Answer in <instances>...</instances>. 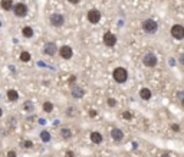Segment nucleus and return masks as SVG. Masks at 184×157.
<instances>
[{
    "instance_id": "nucleus-1",
    "label": "nucleus",
    "mask_w": 184,
    "mask_h": 157,
    "mask_svg": "<svg viewBox=\"0 0 184 157\" xmlns=\"http://www.w3.org/2000/svg\"><path fill=\"white\" fill-rule=\"evenodd\" d=\"M112 77L114 79L118 82V84H122V82H125L127 78H128V72H127V69L125 68H115L114 69V72H112Z\"/></svg>"
},
{
    "instance_id": "nucleus-2",
    "label": "nucleus",
    "mask_w": 184,
    "mask_h": 157,
    "mask_svg": "<svg viewBox=\"0 0 184 157\" xmlns=\"http://www.w3.org/2000/svg\"><path fill=\"white\" fill-rule=\"evenodd\" d=\"M142 29H144V32L145 33H155L157 32V29H158V25L155 20H152V19H147V20H144L142 22Z\"/></svg>"
},
{
    "instance_id": "nucleus-3",
    "label": "nucleus",
    "mask_w": 184,
    "mask_h": 157,
    "mask_svg": "<svg viewBox=\"0 0 184 157\" xmlns=\"http://www.w3.org/2000/svg\"><path fill=\"white\" fill-rule=\"evenodd\" d=\"M171 36L177 41L184 39V26L183 25H174L171 27Z\"/></svg>"
},
{
    "instance_id": "nucleus-4",
    "label": "nucleus",
    "mask_w": 184,
    "mask_h": 157,
    "mask_svg": "<svg viewBox=\"0 0 184 157\" xmlns=\"http://www.w3.org/2000/svg\"><path fill=\"white\" fill-rule=\"evenodd\" d=\"M142 64L148 68L155 67V65H157V56L154 55V54H147V55H144V58H142Z\"/></svg>"
},
{
    "instance_id": "nucleus-5",
    "label": "nucleus",
    "mask_w": 184,
    "mask_h": 157,
    "mask_svg": "<svg viewBox=\"0 0 184 157\" xmlns=\"http://www.w3.org/2000/svg\"><path fill=\"white\" fill-rule=\"evenodd\" d=\"M14 14H16L17 17H25V16L27 14V7H26V4L17 3V4L14 6Z\"/></svg>"
},
{
    "instance_id": "nucleus-6",
    "label": "nucleus",
    "mask_w": 184,
    "mask_h": 157,
    "mask_svg": "<svg viewBox=\"0 0 184 157\" xmlns=\"http://www.w3.org/2000/svg\"><path fill=\"white\" fill-rule=\"evenodd\" d=\"M88 20L91 23H98L101 20V12L97 9H92V10L88 12Z\"/></svg>"
},
{
    "instance_id": "nucleus-7",
    "label": "nucleus",
    "mask_w": 184,
    "mask_h": 157,
    "mask_svg": "<svg viewBox=\"0 0 184 157\" xmlns=\"http://www.w3.org/2000/svg\"><path fill=\"white\" fill-rule=\"evenodd\" d=\"M104 43L107 46H114L115 43H117V36L114 33H111V32H107V33L104 35Z\"/></svg>"
},
{
    "instance_id": "nucleus-8",
    "label": "nucleus",
    "mask_w": 184,
    "mask_h": 157,
    "mask_svg": "<svg viewBox=\"0 0 184 157\" xmlns=\"http://www.w3.org/2000/svg\"><path fill=\"white\" fill-rule=\"evenodd\" d=\"M65 22V19H63V16L62 14H59V13H55L51 16V23H52V26H56V27H59V26H62Z\"/></svg>"
},
{
    "instance_id": "nucleus-9",
    "label": "nucleus",
    "mask_w": 184,
    "mask_h": 157,
    "mask_svg": "<svg viewBox=\"0 0 184 157\" xmlns=\"http://www.w3.org/2000/svg\"><path fill=\"white\" fill-rule=\"evenodd\" d=\"M59 54H61V56L63 58V59H71L72 58V55H74V52H72V48L71 46H62L61 49H59Z\"/></svg>"
},
{
    "instance_id": "nucleus-10",
    "label": "nucleus",
    "mask_w": 184,
    "mask_h": 157,
    "mask_svg": "<svg viewBox=\"0 0 184 157\" xmlns=\"http://www.w3.org/2000/svg\"><path fill=\"white\" fill-rule=\"evenodd\" d=\"M56 45H55L53 42H48L46 45H45V49L43 52L46 54V55H55V52H56Z\"/></svg>"
},
{
    "instance_id": "nucleus-11",
    "label": "nucleus",
    "mask_w": 184,
    "mask_h": 157,
    "mask_svg": "<svg viewBox=\"0 0 184 157\" xmlns=\"http://www.w3.org/2000/svg\"><path fill=\"white\" fill-rule=\"evenodd\" d=\"M111 137H112L115 141H121L122 137H124V133H122L121 130H118V128H114V130L111 131Z\"/></svg>"
},
{
    "instance_id": "nucleus-12",
    "label": "nucleus",
    "mask_w": 184,
    "mask_h": 157,
    "mask_svg": "<svg viewBox=\"0 0 184 157\" xmlns=\"http://www.w3.org/2000/svg\"><path fill=\"white\" fill-rule=\"evenodd\" d=\"M91 141H92V143H95V144H101V143H102V135L99 134L98 131L91 133Z\"/></svg>"
},
{
    "instance_id": "nucleus-13",
    "label": "nucleus",
    "mask_w": 184,
    "mask_h": 157,
    "mask_svg": "<svg viewBox=\"0 0 184 157\" xmlns=\"http://www.w3.org/2000/svg\"><path fill=\"white\" fill-rule=\"evenodd\" d=\"M140 97L142 100H150L151 98V91L148 90V88H142L140 91Z\"/></svg>"
},
{
    "instance_id": "nucleus-14",
    "label": "nucleus",
    "mask_w": 184,
    "mask_h": 157,
    "mask_svg": "<svg viewBox=\"0 0 184 157\" xmlns=\"http://www.w3.org/2000/svg\"><path fill=\"white\" fill-rule=\"evenodd\" d=\"M0 4H1V7L4 10H12V7H13V1L12 0H1Z\"/></svg>"
},
{
    "instance_id": "nucleus-15",
    "label": "nucleus",
    "mask_w": 184,
    "mask_h": 157,
    "mask_svg": "<svg viewBox=\"0 0 184 157\" xmlns=\"http://www.w3.org/2000/svg\"><path fill=\"white\" fill-rule=\"evenodd\" d=\"M22 33L25 38H32L33 36V29L30 27V26H25L22 29Z\"/></svg>"
},
{
    "instance_id": "nucleus-16",
    "label": "nucleus",
    "mask_w": 184,
    "mask_h": 157,
    "mask_svg": "<svg viewBox=\"0 0 184 157\" xmlns=\"http://www.w3.org/2000/svg\"><path fill=\"white\" fill-rule=\"evenodd\" d=\"M7 98H9L10 101H16V100L19 98V95H17V92L14 90H10V91H7Z\"/></svg>"
},
{
    "instance_id": "nucleus-17",
    "label": "nucleus",
    "mask_w": 184,
    "mask_h": 157,
    "mask_svg": "<svg viewBox=\"0 0 184 157\" xmlns=\"http://www.w3.org/2000/svg\"><path fill=\"white\" fill-rule=\"evenodd\" d=\"M72 95H74L75 98H81V97L84 95V91L81 90V88H74V90H72Z\"/></svg>"
},
{
    "instance_id": "nucleus-18",
    "label": "nucleus",
    "mask_w": 184,
    "mask_h": 157,
    "mask_svg": "<svg viewBox=\"0 0 184 157\" xmlns=\"http://www.w3.org/2000/svg\"><path fill=\"white\" fill-rule=\"evenodd\" d=\"M52 110H53V104H52V102H45L43 104V111L51 112Z\"/></svg>"
},
{
    "instance_id": "nucleus-19",
    "label": "nucleus",
    "mask_w": 184,
    "mask_h": 157,
    "mask_svg": "<svg viewBox=\"0 0 184 157\" xmlns=\"http://www.w3.org/2000/svg\"><path fill=\"white\" fill-rule=\"evenodd\" d=\"M40 138H42V141L46 143V141H49V140H51V134H49L48 131H42V133H40Z\"/></svg>"
},
{
    "instance_id": "nucleus-20",
    "label": "nucleus",
    "mask_w": 184,
    "mask_h": 157,
    "mask_svg": "<svg viewBox=\"0 0 184 157\" xmlns=\"http://www.w3.org/2000/svg\"><path fill=\"white\" fill-rule=\"evenodd\" d=\"M20 59H22L23 62H29V61H30L29 52H22V54H20Z\"/></svg>"
},
{
    "instance_id": "nucleus-21",
    "label": "nucleus",
    "mask_w": 184,
    "mask_h": 157,
    "mask_svg": "<svg viewBox=\"0 0 184 157\" xmlns=\"http://www.w3.org/2000/svg\"><path fill=\"white\" fill-rule=\"evenodd\" d=\"M71 135H72V133H71L69 128H62V137L63 138H69Z\"/></svg>"
},
{
    "instance_id": "nucleus-22",
    "label": "nucleus",
    "mask_w": 184,
    "mask_h": 157,
    "mask_svg": "<svg viewBox=\"0 0 184 157\" xmlns=\"http://www.w3.org/2000/svg\"><path fill=\"white\" fill-rule=\"evenodd\" d=\"M122 118H125V120H131V118H132V114H131L130 111L122 112Z\"/></svg>"
},
{
    "instance_id": "nucleus-23",
    "label": "nucleus",
    "mask_w": 184,
    "mask_h": 157,
    "mask_svg": "<svg viewBox=\"0 0 184 157\" xmlns=\"http://www.w3.org/2000/svg\"><path fill=\"white\" fill-rule=\"evenodd\" d=\"M22 146H23V147H27V148H29V147H32V146H33V143H32V141H29V140H26V141L23 143Z\"/></svg>"
},
{
    "instance_id": "nucleus-24",
    "label": "nucleus",
    "mask_w": 184,
    "mask_h": 157,
    "mask_svg": "<svg viewBox=\"0 0 184 157\" xmlns=\"http://www.w3.org/2000/svg\"><path fill=\"white\" fill-rule=\"evenodd\" d=\"M108 105H109V107H115V105H117V101H115V100H112V98H109V100H108Z\"/></svg>"
},
{
    "instance_id": "nucleus-25",
    "label": "nucleus",
    "mask_w": 184,
    "mask_h": 157,
    "mask_svg": "<svg viewBox=\"0 0 184 157\" xmlns=\"http://www.w3.org/2000/svg\"><path fill=\"white\" fill-rule=\"evenodd\" d=\"M171 128H173V131H180V125H177V124H171Z\"/></svg>"
},
{
    "instance_id": "nucleus-26",
    "label": "nucleus",
    "mask_w": 184,
    "mask_h": 157,
    "mask_svg": "<svg viewBox=\"0 0 184 157\" xmlns=\"http://www.w3.org/2000/svg\"><path fill=\"white\" fill-rule=\"evenodd\" d=\"M178 61H180V64H181V65H184V54H181V55L178 56Z\"/></svg>"
},
{
    "instance_id": "nucleus-27",
    "label": "nucleus",
    "mask_w": 184,
    "mask_h": 157,
    "mask_svg": "<svg viewBox=\"0 0 184 157\" xmlns=\"http://www.w3.org/2000/svg\"><path fill=\"white\" fill-rule=\"evenodd\" d=\"M7 157H16V153H14V151H9Z\"/></svg>"
},
{
    "instance_id": "nucleus-28",
    "label": "nucleus",
    "mask_w": 184,
    "mask_h": 157,
    "mask_svg": "<svg viewBox=\"0 0 184 157\" xmlns=\"http://www.w3.org/2000/svg\"><path fill=\"white\" fill-rule=\"evenodd\" d=\"M89 115H91V117H95V115H97V111L91 110V111H89Z\"/></svg>"
},
{
    "instance_id": "nucleus-29",
    "label": "nucleus",
    "mask_w": 184,
    "mask_h": 157,
    "mask_svg": "<svg viewBox=\"0 0 184 157\" xmlns=\"http://www.w3.org/2000/svg\"><path fill=\"white\" fill-rule=\"evenodd\" d=\"M66 157H74V151H66Z\"/></svg>"
},
{
    "instance_id": "nucleus-30",
    "label": "nucleus",
    "mask_w": 184,
    "mask_h": 157,
    "mask_svg": "<svg viewBox=\"0 0 184 157\" xmlns=\"http://www.w3.org/2000/svg\"><path fill=\"white\" fill-rule=\"evenodd\" d=\"M68 1H69V3H72V4H76L79 0H68Z\"/></svg>"
},
{
    "instance_id": "nucleus-31",
    "label": "nucleus",
    "mask_w": 184,
    "mask_h": 157,
    "mask_svg": "<svg viewBox=\"0 0 184 157\" xmlns=\"http://www.w3.org/2000/svg\"><path fill=\"white\" fill-rule=\"evenodd\" d=\"M181 105H183V107H184V97H183V98H181Z\"/></svg>"
},
{
    "instance_id": "nucleus-32",
    "label": "nucleus",
    "mask_w": 184,
    "mask_h": 157,
    "mask_svg": "<svg viewBox=\"0 0 184 157\" xmlns=\"http://www.w3.org/2000/svg\"><path fill=\"white\" fill-rule=\"evenodd\" d=\"M161 157H170V156H168V154H162Z\"/></svg>"
},
{
    "instance_id": "nucleus-33",
    "label": "nucleus",
    "mask_w": 184,
    "mask_h": 157,
    "mask_svg": "<svg viewBox=\"0 0 184 157\" xmlns=\"http://www.w3.org/2000/svg\"><path fill=\"white\" fill-rule=\"evenodd\" d=\"M1 114H3V112H1V108H0V117H1Z\"/></svg>"
}]
</instances>
